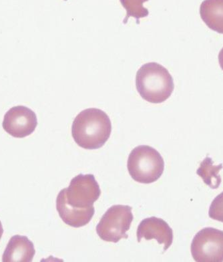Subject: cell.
Instances as JSON below:
<instances>
[{"label": "cell", "instance_id": "cell-1", "mask_svg": "<svg viewBox=\"0 0 223 262\" xmlns=\"http://www.w3.org/2000/svg\"><path fill=\"white\" fill-rule=\"evenodd\" d=\"M112 123L108 115L91 108L76 116L72 126V137L79 147L95 150L103 147L110 138Z\"/></svg>", "mask_w": 223, "mask_h": 262}, {"label": "cell", "instance_id": "cell-2", "mask_svg": "<svg viewBox=\"0 0 223 262\" xmlns=\"http://www.w3.org/2000/svg\"><path fill=\"white\" fill-rule=\"evenodd\" d=\"M136 86L141 97L152 104L166 101L174 89L169 72L157 62L146 63L140 68L136 76Z\"/></svg>", "mask_w": 223, "mask_h": 262}, {"label": "cell", "instance_id": "cell-3", "mask_svg": "<svg viewBox=\"0 0 223 262\" xmlns=\"http://www.w3.org/2000/svg\"><path fill=\"white\" fill-rule=\"evenodd\" d=\"M129 174L137 182L149 184L159 180L165 170L163 157L155 148L148 145L135 147L129 155Z\"/></svg>", "mask_w": 223, "mask_h": 262}, {"label": "cell", "instance_id": "cell-4", "mask_svg": "<svg viewBox=\"0 0 223 262\" xmlns=\"http://www.w3.org/2000/svg\"><path fill=\"white\" fill-rule=\"evenodd\" d=\"M132 208L128 205H113L107 210L96 227V233L103 241L118 243L126 239L134 219Z\"/></svg>", "mask_w": 223, "mask_h": 262}, {"label": "cell", "instance_id": "cell-5", "mask_svg": "<svg viewBox=\"0 0 223 262\" xmlns=\"http://www.w3.org/2000/svg\"><path fill=\"white\" fill-rule=\"evenodd\" d=\"M191 254L198 262L223 261V231L213 228L201 229L192 239Z\"/></svg>", "mask_w": 223, "mask_h": 262}, {"label": "cell", "instance_id": "cell-6", "mask_svg": "<svg viewBox=\"0 0 223 262\" xmlns=\"http://www.w3.org/2000/svg\"><path fill=\"white\" fill-rule=\"evenodd\" d=\"M65 193L70 205L84 209L93 206L100 198L101 190L94 174H80L72 179Z\"/></svg>", "mask_w": 223, "mask_h": 262}, {"label": "cell", "instance_id": "cell-7", "mask_svg": "<svg viewBox=\"0 0 223 262\" xmlns=\"http://www.w3.org/2000/svg\"><path fill=\"white\" fill-rule=\"evenodd\" d=\"M38 125L36 113L24 106L12 107L4 116V129L15 138H24L32 135Z\"/></svg>", "mask_w": 223, "mask_h": 262}, {"label": "cell", "instance_id": "cell-8", "mask_svg": "<svg viewBox=\"0 0 223 262\" xmlns=\"http://www.w3.org/2000/svg\"><path fill=\"white\" fill-rule=\"evenodd\" d=\"M137 241L145 239H156L159 244H163L164 252L171 246L173 242V231L167 222L161 218L150 217L140 223L137 229Z\"/></svg>", "mask_w": 223, "mask_h": 262}, {"label": "cell", "instance_id": "cell-9", "mask_svg": "<svg viewBox=\"0 0 223 262\" xmlns=\"http://www.w3.org/2000/svg\"><path fill=\"white\" fill-rule=\"evenodd\" d=\"M56 209L59 215L65 224L78 228L88 224L95 215V207L76 208L67 202L65 189L61 190L56 199Z\"/></svg>", "mask_w": 223, "mask_h": 262}, {"label": "cell", "instance_id": "cell-10", "mask_svg": "<svg viewBox=\"0 0 223 262\" xmlns=\"http://www.w3.org/2000/svg\"><path fill=\"white\" fill-rule=\"evenodd\" d=\"M36 254L34 244L26 236L16 235L11 237L4 251L2 261L31 262Z\"/></svg>", "mask_w": 223, "mask_h": 262}, {"label": "cell", "instance_id": "cell-11", "mask_svg": "<svg viewBox=\"0 0 223 262\" xmlns=\"http://www.w3.org/2000/svg\"><path fill=\"white\" fill-rule=\"evenodd\" d=\"M200 14L210 29L223 34V0H205L200 5Z\"/></svg>", "mask_w": 223, "mask_h": 262}, {"label": "cell", "instance_id": "cell-12", "mask_svg": "<svg viewBox=\"0 0 223 262\" xmlns=\"http://www.w3.org/2000/svg\"><path fill=\"white\" fill-rule=\"evenodd\" d=\"M221 169H222V164H220L219 165H214L211 157H207L200 163L196 173L203 179L205 184L211 189H216L218 188L221 183V178L219 174Z\"/></svg>", "mask_w": 223, "mask_h": 262}, {"label": "cell", "instance_id": "cell-13", "mask_svg": "<svg viewBox=\"0 0 223 262\" xmlns=\"http://www.w3.org/2000/svg\"><path fill=\"white\" fill-rule=\"evenodd\" d=\"M148 0H120V3L126 10V16L124 24L127 23L130 17H135L137 25L140 24V19L147 17L149 12L143 6L144 2Z\"/></svg>", "mask_w": 223, "mask_h": 262}, {"label": "cell", "instance_id": "cell-14", "mask_svg": "<svg viewBox=\"0 0 223 262\" xmlns=\"http://www.w3.org/2000/svg\"><path fill=\"white\" fill-rule=\"evenodd\" d=\"M209 215L211 219L223 222V192L216 196L212 202Z\"/></svg>", "mask_w": 223, "mask_h": 262}, {"label": "cell", "instance_id": "cell-15", "mask_svg": "<svg viewBox=\"0 0 223 262\" xmlns=\"http://www.w3.org/2000/svg\"><path fill=\"white\" fill-rule=\"evenodd\" d=\"M218 62H219L220 68H221L223 71V48L220 50L219 54H218Z\"/></svg>", "mask_w": 223, "mask_h": 262}, {"label": "cell", "instance_id": "cell-16", "mask_svg": "<svg viewBox=\"0 0 223 262\" xmlns=\"http://www.w3.org/2000/svg\"><path fill=\"white\" fill-rule=\"evenodd\" d=\"M4 233V228L3 226H2V224L1 221H0V240L2 239V235H3Z\"/></svg>", "mask_w": 223, "mask_h": 262}, {"label": "cell", "instance_id": "cell-17", "mask_svg": "<svg viewBox=\"0 0 223 262\" xmlns=\"http://www.w3.org/2000/svg\"><path fill=\"white\" fill-rule=\"evenodd\" d=\"M65 1H67V0H65Z\"/></svg>", "mask_w": 223, "mask_h": 262}]
</instances>
